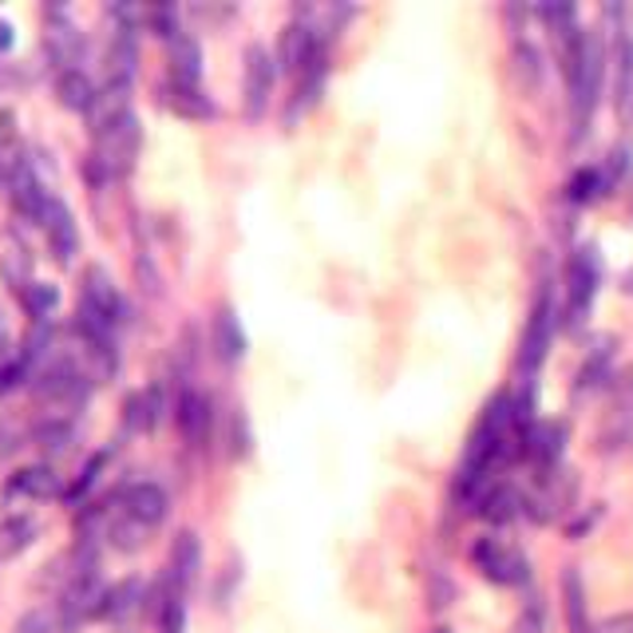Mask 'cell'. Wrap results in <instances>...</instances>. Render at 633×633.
Here are the masks:
<instances>
[{"label": "cell", "mask_w": 633, "mask_h": 633, "mask_svg": "<svg viewBox=\"0 0 633 633\" xmlns=\"http://www.w3.org/2000/svg\"><path fill=\"white\" fill-rule=\"evenodd\" d=\"M24 163H29V159H24V151H20L17 116H12L9 107L0 104V174H4V183H9L12 174H17Z\"/></svg>", "instance_id": "obj_21"}, {"label": "cell", "mask_w": 633, "mask_h": 633, "mask_svg": "<svg viewBox=\"0 0 633 633\" xmlns=\"http://www.w3.org/2000/svg\"><path fill=\"white\" fill-rule=\"evenodd\" d=\"M550 333H555V301H550V293H538L535 313H530L527 333H523V353H518V365L527 376H535V368L547 361Z\"/></svg>", "instance_id": "obj_5"}, {"label": "cell", "mask_w": 633, "mask_h": 633, "mask_svg": "<svg viewBox=\"0 0 633 633\" xmlns=\"http://www.w3.org/2000/svg\"><path fill=\"white\" fill-rule=\"evenodd\" d=\"M12 633H72V625H67L60 602H44V605H32Z\"/></svg>", "instance_id": "obj_24"}, {"label": "cell", "mask_w": 633, "mask_h": 633, "mask_svg": "<svg viewBox=\"0 0 633 633\" xmlns=\"http://www.w3.org/2000/svg\"><path fill=\"white\" fill-rule=\"evenodd\" d=\"M269 96H273V56L261 44H250L246 49V76H242V107H246V116H266Z\"/></svg>", "instance_id": "obj_3"}, {"label": "cell", "mask_w": 633, "mask_h": 633, "mask_svg": "<svg viewBox=\"0 0 633 633\" xmlns=\"http://www.w3.org/2000/svg\"><path fill=\"white\" fill-rule=\"evenodd\" d=\"M32 530H36V527H32L29 518H17V523H9V527L0 530V538H4V543H0V555H12V550L24 547V543L32 538Z\"/></svg>", "instance_id": "obj_33"}, {"label": "cell", "mask_w": 633, "mask_h": 633, "mask_svg": "<svg viewBox=\"0 0 633 633\" xmlns=\"http://www.w3.org/2000/svg\"><path fill=\"white\" fill-rule=\"evenodd\" d=\"M171 107L179 111V116H186V119H206V116H214V107L202 99V92L199 87H174L171 84Z\"/></svg>", "instance_id": "obj_28"}, {"label": "cell", "mask_w": 633, "mask_h": 633, "mask_svg": "<svg viewBox=\"0 0 633 633\" xmlns=\"http://www.w3.org/2000/svg\"><path fill=\"white\" fill-rule=\"evenodd\" d=\"M575 500V475L570 471H547V483H543V495L535 500V518H558Z\"/></svg>", "instance_id": "obj_16"}, {"label": "cell", "mask_w": 633, "mask_h": 633, "mask_svg": "<svg viewBox=\"0 0 633 633\" xmlns=\"http://www.w3.org/2000/svg\"><path fill=\"white\" fill-rule=\"evenodd\" d=\"M119 511L154 530L167 518V511H171V500H167V491L159 487V483H131V487L119 495Z\"/></svg>", "instance_id": "obj_6"}, {"label": "cell", "mask_w": 633, "mask_h": 633, "mask_svg": "<svg viewBox=\"0 0 633 633\" xmlns=\"http://www.w3.org/2000/svg\"><path fill=\"white\" fill-rule=\"evenodd\" d=\"M56 96L60 104L67 107V111H92V104H96V84L79 72V67H72V72H60L56 79Z\"/></svg>", "instance_id": "obj_20"}, {"label": "cell", "mask_w": 633, "mask_h": 633, "mask_svg": "<svg viewBox=\"0 0 633 633\" xmlns=\"http://www.w3.org/2000/svg\"><path fill=\"white\" fill-rule=\"evenodd\" d=\"M614 107L622 124H633V36L618 40V84H614Z\"/></svg>", "instance_id": "obj_19"}, {"label": "cell", "mask_w": 633, "mask_h": 633, "mask_svg": "<svg viewBox=\"0 0 633 633\" xmlns=\"http://www.w3.org/2000/svg\"><path fill=\"white\" fill-rule=\"evenodd\" d=\"M44 49L49 56L60 64V72H72V67L84 60V32L64 17V12H49V32H44Z\"/></svg>", "instance_id": "obj_7"}, {"label": "cell", "mask_w": 633, "mask_h": 633, "mask_svg": "<svg viewBox=\"0 0 633 633\" xmlns=\"http://www.w3.org/2000/svg\"><path fill=\"white\" fill-rule=\"evenodd\" d=\"M179 428H183L186 443H194V448H202L206 436H211V400L194 393V388H186L183 400H179Z\"/></svg>", "instance_id": "obj_14"}, {"label": "cell", "mask_w": 633, "mask_h": 633, "mask_svg": "<svg viewBox=\"0 0 633 633\" xmlns=\"http://www.w3.org/2000/svg\"><path fill=\"white\" fill-rule=\"evenodd\" d=\"M518 511H523V500H518L515 487H491L483 495V515L491 523H511V518H518Z\"/></svg>", "instance_id": "obj_27"}, {"label": "cell", "mask_w": 633, "mask_h": 633, "mask_svg": "<svg viewBox=\"0 0 633 633\" xmlns=\"http://www.w3.org/2000/svg\"><path fill=\"white\" fill-rule=\"evenodd\" d=\"M515 76H518V84L527 87V92H535V87H538L543 64H538V52L530 49V44H515Z\"/></svg>", "instance_id": "obj_31"}, {"label": "cell", "mask_w": 633, "mask_h": 633, "mask_svg": "<svg viewBox=\"0 0 633 633\" xmlns=\"http://www.w3.org/2000/svg\"><path fill=\"white\" fill-rule=\"evenodd\" d=\"M562 602H567V625H570V633H590V614H586L582 575H578L575 567H567V575H562Z\"/></svg>", "instance_id": "obj_22"}, {"label": "cell", "mask_w": 633, "mask_h": 633, "mask_svg": "<svg viewBox=\"0 0 633 633\" xmlns=\"http://www.w3.org/2000/svg\"><path fill=\"white\" fill-rule=\"evenodd\" d=\"M214 345H218L222 361H242V353H246V333H242L238 316L230 309H222L214 316Z\"/></svg>", "instance_id": "obj_23"}, {"label": "cell", "mask_w": 633, "mask_h": 633, "mask_svg": "<svg viewBox=\"0 0 633 633\" xmlns=\"http://www.w3.org/2000/svg\"><path fill=\"white\" fill-rule=\"evenodd\" d=\"M139 143H143L139 119H135V111H127L124 119H116L111 127L96 131L92 174H96V179H119V174H127L135 167V159H139Z\"/></svg>", "instance_id": "obj_2"}, {"label": "cell", "mask_w": 633, "mask_h": 633, "mask_svg": "<svg viewBox=\"0 0 633 633\" xmlns=\"http://www.w3.org/2000/svg\"><path fill=\"white\" fill-rule=\"evenodd\" d=\"M40 226H44V234H49V246L52 254H56V261H72L79 250V230H76V218H72V211H67L64 202L52 199L49 211H44V218H40Z\"/></svg>", "instance_id": "obj_9"}, {"label": "cell", "mask_w": 633, "mask_h": 633, "mask_svg": "<svg viewBox=\"0 0 633 633\" xmlns=\"http://www.w3.org/2000/svg\"><path fill=\"white\" fill-rule=\"evenodd\" d=\"M56 491H60V475L52 468H44V463L17 471L9 480V495H20V500H52Z\"/></svg>", "instance_id": "obj_17"}, {"label": "cell", "mask_w": 633, "mask_h": 633, "mask_svg": "<svg viewBox=\"0 0 633 633\" xmlns=\"http://www.w3.org/2000/svg\"><path fill=\"white\" fill-rule=\"evenodd\" d=\"M511 633H547V625H543V614H538V610H527V614L511 625Z\"/></svg>", "instance_id": "obj_35"}, {"label": "cell", "mask_w": 633, "mask_h": 633, "mask_svg": "<svg viewBox=\"0 0 633 633\" xmlns=\"http://www.w3.org/2000/svg\"><path fill=\"white\" fill-rule=\"evenodd\" d=\"M107 535H111V547H116V550H143L147 538H151V527L135 523V518H127L124 511H119V515L111 518Z\"/></svg>", "instance_id": "obj_25"}, {"label": "cell", "mask_w": 633, "mask_h": 633, "mask_svg": "<svg viewBox=\"0 0 633 633\" xmlns=\"http://www.w3.org/2000/svg\"><path fill=\"white\" fill-rule=\"evenodd\" d=\"M135 602H139V582H124L116 586V590H107V602H104V614L107 618H124L135 610Z\"/></svg>", "instance_id": "obj_32"}, {"label": "cell", "mask_w": 633, "mask_h": 633, "mask_svg": "<svg viewBox=\"0 0 633 633\" xmlns=\"http://www.w3.org/2000/svg\"><path fill=\"white\" fill-rule=\"evenodd\" d=\"M9 44H12V29L9 24H0V49H9Z\"/></svg>", "instance_id": "obj_37"}, {"label": "cell", "mask_w": 633, "mask_h": 633, "mask_svg": "<svg viewBox=\"0 0 633 633\" xmlns=\"http://www.w3.org/2000/svg\"><path fill=\"white\" fill-rule=\"evenodd\" d=\"M471 562H475L491 582H500V586H515L527 578V558L518 555L515 547H507V543H500V538H483V543H475Z\"/></svg>", "instance_id": "obj_4"}, {"label": "cell", "mask_w": 633, "mask_h": 633, "mask_svg": "<svg viewBox=\"0 0 633 633\" xmlns=\"http://www.w3.org/2000/svg\"><path fill=\"white\" fill-rule=\"evenodd\" d=\"M135 60H139V49H135V32L124 24V29H116V36H111V49H107V84L131 87Z\"/></svg>", "instance_id": "obj_15"}, {"label": "cell", "mask_w": 633, "mask_h": 633, "mask_svg": "<svg viewBox=\"0 0 633 633\" xmlns=\"http://www.w3.org/2000/svg\"><path fill=\"white\" fill-rule=\"evenodd\" d=\"M154 420H159V388H147V393H135L127 400V423L135 432H151Z\"/></svg>", "instance_id": "obj_26"}, {"label": "cell", "mask_w": 633, "mask_h": 633, "mask_svg": "<svg viewBox=\"0 0 633 633\" xmlns=\"http://www.w3.org/2000/svg\"><path fill=\"white\" fill-rule=\"evenodd\" d=\"M594 186H598V174H594V171H582V174L575 179V183H570V199L586 202L590 194H594Z\"/></svg>", "instance_id": "obj_34"}, {"label": "cell", "mask_w": 633, "mask_h": 633, "mask_svg": "<svg viewBox=\"0 0 633 633\" xmlns=\"http://www.w3.org/2000/svg\"><path fill=\"white\" fill-rule=\"evenodd\" d=\"M183 598L186 594H179V590H167V586H163V602H159V630H163V633H183V622H186Z\"/></svg>", "instance_id": "obj_29"}, {"label": "cell", "mask_w": 633, "mask_h": 633, "mask_svg": "<svg viewBox=\"0 0 633 633\" xmlns=\"http://www.w3.org/2000/svg\"><path fill=\"white\" fill-rule=\"evenodd\" d=\"M570 76V104H575V131L582 135L594 119L598 96H602V72H605V49L594 32H578L575 44L562 49Z\"/></svg>", "instance_id": "obj_1"}, {"label": "cell", "mask_w": 633, "mask_h": 633, "mask_svg": "<svg viewBox=\"0 0 633 633\" xmlns=\"http://www.w3.org/2000/svg\"><path fill=\"white\" fill-rule=\"evenodd\" d=\"M9 191H12V202H17V211L24 214V218H32V222L44 218V211H49L52 194L36 183V174H32L29 163L20 167V171L9 179Z\"/></svg>", "instance_id": "obj_12"}, {"label": "cell", "mask_w": 633, "mask_h": 633, "mask_svg": "<svg viewBox=\"0 0 633 633\" xmlns=\"http://www.w3.org/2000/svg\"><path fill=\"white\" fill-rule=\"evenodd\" d=\"M194 575H199V538L191 535V530H183V535L174 538L171 547V567H167V590H179V594H186L194 582Z\"/></svg>", "instance_id": "obj_11"}, {"label": "cell", "mask_w": 633, "mask_h": 633, "mask_svg": "<svg viewBox=\"0 0 633 633\" xmlns=\"http://www.w3.org/2000/svg\"><path fill=\"white\" fill-rule=\"evenodd\" d=\"M281 67L286 72H309V67L321 64V49H316V36L309 24H289L286 32H281Z\"/></svg>", "instance_id": "obj_10"}, {"label": "cell", "mask_w": 633, "mask_h": 633, "mask_svg": "<svg viewBox=\"0 0 633 633\" xmlns=\"http://www.w3.org/2000/svg\"><path fill=\"white\" fill-rule=\"evenodd\" d=\"M60 293L56 286H44V281H32L29 289H24V305H29V313L36 316V321H44V316H52V309H56Z\"/></svg>", "instance_id": "obj_30"}, {"label": "cell", "mask_w": 633, "mask_h": 633, "mask_svg": "<svg viewBox=\"0 0 633 633\" xmlns=\"http://www.w3.org/2000/svg\"><path fill=\"white\" fill-rule=\"evenodd\" d=\"M598 633H633V614H614L610 622L598 625Z\"/></svg>", "instance_id": "obj_36"}, {"label": "cell", "mask_w": 633, "mask_h": 633, "mask_svg": "<svg viewBox=\"0 0 633 633\" xmlns=\"http://www.w3.org/2000/svg\"><path fill=\"white\" fill-rule=\"evenodd\" d=\"M199 76H202V49L199 40L179 32L171 36V79L174 87H199Z\"/></svg>", "instance_id": "obj_13"}, {"label": "cell", "mask_w": 633, "mask_h": 633, "mask_svg": "<svg viewBox=\"0 0 633 633\" xmlns=\"http://www.w3.org/2000/svg\"><path fill=\"white\" fill-rule=\"evenodd\" d=\"M594 289H598V261L594 250H578L575 261H570V301H567V313H570V325H578L594 301Z\"/></svg>", "instance_id": "obj_8"}, {"label": "cell", "mask_w": 633, "mask_h": 633, "mask_svg": "<svg viewBox=\"0 0 633 633\" xmlns=\"http://www.w3.org/2000/svg\"><path fill=\"white\" fill-rule=\"evenodd\" d=\"M562 440H567V432H562V423H538L535 432H527V455L538 463L543 471H555L558 455H562Z\"/></svg>", "instance_id": "obj_18"}, {"label": "cell", "mask_w": 633, "mask_h": 633, "mask_svg": "<svg viewBox=\"0 0 633 633\" xmlns=\"http://www.w3.org/2000/svg\"><path fill=\"white\" fill-rule=\"evenodd\" d=\"M625 289H630V293H633V273H630V278H625Z\"/></svg>", "instance_id": "obj_38"}]
</instances>
